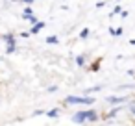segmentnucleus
Returning a JSON list of instances; mask_svg holds the SVG:
<instances>
[{
    "instance_id": "nucleus-1",
    "label": "nucleus",
    "mask_w": 135,
    "mask_h": 126,
    "mask_svg": "<svg viewBox=\"0 0 135 126\" xmlns=\"http://www.w3.org/2000/svg\"><path fill=\"white\" fill-rule=\"evenodd\" d=\"M72 120H74L76 124H83V122H98L100 117H98V113H96L94 109H81V111H78V113L72 117Z\"/></svg>"
},
{
    "instance_id": "nucleus-2",
    "label": "nucleus",
    "mask_w": 135,
    "mask_h": 126,
    "mask_svg": "<svg viewBox=\"0 0 135 126\" xmlns=\"http://www.w3.org/2000/svg\"><path fill=\"white\" fill-rule=\"evenodd\" d=\"M94 102H96V98H94V96H91V95H85V96H74V95H70V96H67V98H65V104H69V106H78V104L93 106Z\"/></svg>"
},
{
    "instance_id": "nucleus-3",
    "label": "nucleus",
    "mask_w": 135,
    "mask_h": 126,
    "mask_svg": "<svg viewBox=\"0 0 135 126\" xmlns=\"http://www.w3.org/2000/svg\"><path fill=\"white\" fill-rule=\"evenodd\" d=\"M4 41H6V54H13L15 52V48H17V43H15V35L13 34H6L4 37H2Z\"/></svg>"
},
{
    "instance_id": "nucleus-4",
    "label": "nucleus",
    "mask_w": 135,
    "mask_h": 126,
    "mask_svg": "<svg viewBox=\"0 0 135 126\" xmlns=\"http://www.w3.org/2000/svg\"><path fill=\"white\" fill-rule=\"evenodd\" d=\"M126 100H128L126 96H107V98H105V102L111 104V106H120V104L126 102Z\"/></svg>"
},
{
    "instance_id": "nucleus-5",
    "label": "nucleus",
    "mask_w": 135,
    "mask_h": 126,
    "mask_svg": "<svg viewBox=\"0 0 135 126\" xmlns=\"http://www.w3.org/2000/svg\"><path fill=\"white\" fill-rule=\"evenodd\" d=\"M45 26H46V22H45V21H37V22L32 26V30H30V32H32V34H39Z\"/></svg>"
},
{
    "instance_id": "nucleus-6",
    "label": "nucleus",
    "mask_w": 135,
    "mask_h": 126,
    "mask_svg": "<svg viewBox=\"0 0 135 126\" xmlns=\"http://www.w3.org/2000/svg\"><path fill=\"white\" fill-rule=\"evenodd\" d=\"M32 15H33V10H32V6H26V8L22 10V19H26V21H28Z\"/></svg>"
},
{
    "instance_id": "nucleus-7",
    "label": "nucleus",
    "mask_w": 135,
    "mask_h": 126,
    "mask_svg": "<svg viewBox=\"0 0 135 126\" xmlns=\"http://www.w3.org/2000/svg\"><path fill=\"white\" fill-rule=\"evenodd\" d=\"M57 115H59V109L57 108H52L50 111H46V117H50V119H57Z\"/></svg>"
},
{
    "instance_id": "nucleus-8",
    "label": "nucleus",
    "mask_w": 135,
    "mask_h": 126,
    "mask_svg": "<svg viewBox=\"0 0 135 126\" xmlns=\"http://www.w3.org/2000/svg\"><path fill=\"white\" fill-rule=\"evenodd\" d=\"M98 91H102V85H94V87L85 89V95H93V93H98Z\"/></svg>"
},
{
    "instance_id": "nucleus-9",
    "label": "nucleus",
    "mask_w": 135,
    "mask_h": 126,
    "mask_svg": "<svg viewBox=\"0 0 135 126\" xmlns=\"http://www.w3.org/2000/svg\"><path fill=\"white\" fill-rule=\"evenodd\" d=\"M46 43H48V45H57L59 39H57V35H48V37H46Z\"/></svg>"
},
{
    "instance_id": "nucleus-10",
    "label": "nucleus",
    "mask_w": 135,
    "mask_h": 126,
    "mask_svg": "<svg viewBox=\"0 0 135 126\" xmlns=\"http://www.w3.org/2000/svg\"><path fill=\"white\" fill-rule=\"evenodd\" d=\"M89 35H91V30H89V28H83V30L80 32V39H87Z\"/></svg>"
},
{
    "instance_id": "nucleus-11",
    "label": "nucleus",
    "mask_w": 135,
    "mask_h": 126,
    "mask_svg": "<svg viewBox=\"0 0 135 126\" xmlns=\"http://www.w3.org/2000/svg\"><path fill=\"white\" fill-rule=\"evenodd\" d=\"M76 65L83 67V65H85V56H76Z\"/></svg>"
},
{
    "instance_id": "nucleus-12",
    "label": "nucleus",
    "mask_w": 135,
    "mask_h": 126,
    "mask_svg": "<svg viewBox=\"0 0 135 126\" xmlns=\"http://www.w3.org/2000/svg\"><path fill=\"white\" fill-rule=\"evenodd\" d=\"M120 11H122V8L120 6H115V10L109 13V17H115V15H120Z\"/></svg>"
},
{
    "instance_id": "nucleus-13",
    "label": "nucleus",
    "mask_w": 135,
    "mask_h": 126,
    "mask_svg": "<svg viewBox=\"0 0 135 126\" xmlns=\"http://www.w3.org/2000/svg\"><path fill=\"white\" fill-rule=\"evenodd\" d=\"M30 35H33V34H32V32H21V37H22V39H28Z\"/></svg>"
},
{
    "instance_id": "nucleus-14",
    "label": "nucleus",
    "mask_w": 135,
    "mask_h": 126,
    "mask_svg": "<svg viewBox=\"0 0 135 126\" xmlns=\"http://www.w3.org/2000/svg\"><path fill=\"white\" fill-rule=\"evenodd\" d=\"M39 115H45V111H41V109H35V111L32 113V117H39Z\"/></svg>"
},
{
    "instance_id": "nucleus-15",
    "label": "nucleus",
    "mask_w": 135,
    "mask_h": 126,
    "mask_svg": "<svg viewBox=\"0 0 135 126\" xmlns=\"http://www.w3.org/2000/svg\"><path fill=\"white\" fill-rule=\"evenodd\" d=\"M28 22H30V24H35V22H37V17H35V15H32V17L28 19Z\"/></svg>"
},
{
    "instance_id": "nucleus-16",
    "label": "nucleus",
    "mask_w": 135,
    "mask_h": 126,
    "mask_svg": "<svg viewBox=\"0 0 135 126\" xmlns=\"http://www.w3.org/2000/svg\"><path fill=\"white\" fill-rule=\"evenodd\" d=\"M105 6V2H104V0H100V2H96V10H100V8H104Z\"/></svg>"
},
{
    "instance_id": "nucleus-17",
    "label": "nucleus",
    "mask_w": 135,
    "mask_h": 126,
    "mask_svg": "<svg viewBox=\"0 0 135 126\" xmlns=\"http://www.w3.org/2000/svg\"><path fill=\"white\" fill-rule=\"evenodd\" d=\"M128 15H129V13H128V11H126V10H122V11H120V17H122V19H126V17H128Z\"/></svg>"
},
{
    "instance_id": "nucleus-18",
    "label": "nucleus",
    "mask_w": 135,
    "mask_h": 126,
    "mask_svg": "<svg viewBox=\"0 0 135 126\" xmlns=\"http://www.w3.org/2000/svg\"><path fill=\"white\" fill-rule=\"evenodd\" d=\"M56 91H57L56 85H50V87H48V93H56Z\"/></svg>"
},
{
    "instance_id": "nucleus-19",
    "label": "nucleus",
    "mask_w": 135,
    "mask_h": 126,
    "mask_svg": "<svg viewBox=\"0 0 135 126\" xmlns=\"http://www.w3.org/2000/svg\"><path fill=\"white\" fill-rule=\"evenodd\" d=\"M129 113L135 117V104H131V106H129Z\"/></svg>"
},
{
    "instance_id": "nucleus-20",
    "label": "nucleus",
    "mask_w": 135,
    "mask_h": 126,
    "mask_svg": "<svg viewBox=\"0 0 135 126\" xmlns=\"http://www.w3.org/2000/svg\"><path fill=\"white\" fill-rule=\"evenodd\" d=\"M21 2H24L26 6H32V4H33V0H21Z\"/></svg>"
},
{
    "instance_id": "nucleus-21",
    "label": "nucleus",
    "mask_w": 135,
    "mask_h": 126,
    "mask_svg": "<svg viewBox=\"0 0 135 126\" xmlns=\"http://www.w3.org/2000/svg\"><path fill=\"white\" fill-rule=\"evenodd\" d=\"M129 45H133V46H135V39H129Z\"/></svg>"
}]
</instances>
